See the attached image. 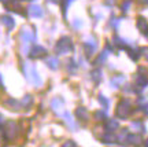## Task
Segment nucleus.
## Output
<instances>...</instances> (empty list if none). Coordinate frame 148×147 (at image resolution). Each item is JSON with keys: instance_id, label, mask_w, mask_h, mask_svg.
<instances>
[{"instance_id": "nucleus-1", "label": "nucleus", "mask_w": 148, "mask_h": 147, "mask_svg": "<svg viewBox=\"0 0 148 147\" xmlns=\"http://www.w3.org/2000/svg\"><path fill=\"white\" fill-rule=\"evenodd\" d=\"M22 69H23L25 77H26V80L30 84L36 85V87H40V85L42 84L41 79H40V76H38V73H37V70L34 69L33 65H30V63H23V68Z\"/></svg>"}, {"instance_id": "nucleus-2", "label": "nucleus", "mask_w": 148, "mask_h": 147, "mask_svg": "<svg viewBox=\"0 0 148 147\" xmlns=\"http://www.w3.org/2000/svg\"><path fill=\"white\" fill-rule=\"evenodd\" d=\"M36 39V29L32 26H23L21 30V40L22 43H23V51L25 52H27L29 50H27V47H29V44L33 41Z\"/></svg>"}, {"instance_id": "nucleus-3", "label": "nucleus", "mask_w": 148, "mask_h": 147, "mask_svg": "<svg viewBox=\"0 0 148 147\" xmlns=\"http://www.w3.org/2000/svg\"><path fill=\"white\" fill-rule=\"evenodd\" d=\"M73 51V43H71V39L67 36H63L59 39V41L56 43L55 46V52L59 54V55H66L67 52Z\"/></svg>"}, {"instance_id": "nucleus-4", "label": "nucleus", "mask_w": 148, "mask_h": 147, "mask_svg": "<svg viewBox=\"0 0 148 147\" xmlns=\"http://www.w3.org/2000/svg\"><path fill=\"white\" fill-rule=\"evenodd\" d=\"M18 125H16V122L14 121H7L4 125V131H3V137H4V140L7 142H11V140H14L18 135Z\"/></svg>"}, {"instance_id": "nucleus-5", "label": "nucleus", "mask_w": 148, "mask_h": 147, "mask_svg": "<svg viewBox=\"0 0 148 147\" xmlns=\"http://www.w3.org/2000/svg\"><path fill=\"white\" fill-rule=\"evenodd\" d=\"M132 111V105H130V100L129 99H122L118 106H116V117L119 118H126Z\"/></svg>"}, {"instance_id": "nucleus-6", "label": "nucleus", "mask_w": 148, "mask_h": 147, "mask_svg": "<svg viewBox=\"0 0 148 147\" xmlns=\"http://www.w3.org/2000/svg\"><path fill=\"white\" fill-rule=\"evenodd\" d=\"M47 55V50L41 46H33L29 51V58L30 59H40Z\"/></svg>"}, {"instance_id": "nucleus-7", "label": "nucleus", "mask_w": 148, "mask_h": 147, "mask_svg": "<svg viewBox=\"0 0 148 147\" xmlns=\"http://www.w3.org/2000/svg\"><path fill=\"white\" fill-rule=\"evenodd\" d=\"M51 107H52V110L56 113V114H59V116H62L64 111H63V109H64V102L60 98H55V99L51 102Z\"/></svg>"}, {"instance_id": "nucleus-8", "label": "nucleus", "mask_w": 148, "mask_h": 147, "mask_svg": "<svg viewBox=\"0 0 148 147\" xmlns=\"http://www.w3.org/2000/svg\"><path fill=\"white\" fill-rule=\"evenodd\" d=\"M84 48H85V54H86V57H90V55L96 51V48H97V44H96L95 39H89V40H86V41L84 43Z\"/></svg>"}, {"instance_id": "nucleus-9", "label": "nucleus", "mask_w": 148, "mask_h": 147, "mask_svg": "<svg viewBox=\"0 0 148 147\" xmlns=\"http://www.w3.org/2000/svg\"><path fill=\"white\" fill-rule=\"evenodd\" d=\"M27 11H29V15L33 17V18H40V17H42V8L37 4L29 6Z\"/></svg>"}, {"instance_id": "nucleus-10", "label": "nucleus", "mask_w": 148, "mask_h": 147, "mask_svg": "<svg viewBox=\"0 0 148 147\" xmlns=\"http://www.w3.org/2000/svg\"><path fill=\"white\" fill-rule=\"evenodd\" d=\"M1 23H3L8 30H12V29L15 28V21H14V18L10 15H1Z\"/></svg>"}, {"instance_id": "nucleus-11", "label": "nucleus", "mask_w": 148, "mask_h": 147, "mask_svg": "<svg viewBox=\"0 0 148 147\" xmlns=\"http://www.w3.org/2000/svg\"><path fill=\"white\" fill-rule=\"evenodd\" d=\"M75 116H77L78 120H82V121L89 120V113H88V110H86L85 107H78V109L75 110Z\"/></svg>"}, {"instance_id": "nucleus-12", "label": "nucleus", "mask_w": 148, "mask_h": 147, "mask_svg": "<svg viewBox=\"0 0 148 147\" xmlns=\"http://www.w3.org/2000/svg\"><path fill=\"white\" fill-rule=\"evenodd\" d=\"M137 28H138V30L141 32L143 35L148 36V23H147V21H145L144 18H141V17L137 19Z\"/></svg>"}, {"instance_id": "nucleus-13", "label": "nucleus", "mask_w": 148, "mask_h": 147, "mask_svg": "<svg viewBox=\"0 0 148 147\" xmlns=\"http://www.w3.org/2000/svg\"><path fill=\"white\" fill-rule=\"evenodd\" d=\"M21 105L22 103H19L18 100H15V99H12V98H10V99H7L5 100V106L7 107H10V110H19L21 109Z\"/></svg>"}, {"instance_id": "nucleus-14", "label": "nucleus", "mask_w": 148, "mask_h": 147, "mask_svg": "<svg viewBox=\"0 0 148 147\" xmlns=\"http://www.w3.org/2000/svg\"><path fill=\"white\" fill-rule=\"evenodd\" d=\"M136 85L140 87V88H144L148 85V79L145 76H141V74H137L136 76Z\"/></svg>"}, {"instance_id": "nucleus-15", "label": "nucleus", "mask_w": 148, "mask_h": 147, "mask_svg": "<svg viewBox=\"0 0 148 147\" xmlns=\"http://www.w3.org/2000/svg\"><path fill=\"white\" fill-rule=\"evenodd\" d=\"M118 128H119V124H118L116 120H107V122H106L107 132H112V131H115V129H118Z\"/></svg>"}, {"instance_id": "nucleus-16", "label": "nucleus", "mask_w": 148, "mask_h": 147, "mask_svg": "<svg viewBox=\"0 0 148 147\" xmlns=\"http://www.w3.org/2000/svg\"><path fill=\"white\" fill-rule=\"evenodd\" d=\"M123 83H125V77L123 76H115L114 79H111V85L114 88H119Z\"/></svg>"}, {"instance_id": "nucleus-17", "label": "nucleus", "mask_w": 148, "mask_h": 147, "mask_svg": "<svg viewBox=\"0 0 148 147\" xmlns=\"http://www.w3.org/2000/svg\"><path fill=\"white\" fill-rule=\"evenodd\" d=\"M45 63H47V66L49 69H52V70H56V69L59 68V61L55 57H52V58H47V61H45Z\"/></svg>"}, {"instance_id": "nucleus-18", "label": "nucleus", "mask_w": 148, "mask_h": 147, "mask_svg": "<svg viewBox=\"0 0 148 147\" xmlns=\"http://www.w3.org/2000/svg\"><path fill=\"white\" fill-rule=\"evenodd\" d=\"M126 142H129L130 144H140L141 136H140V135H127Z\"/></svg>"}, {"instance_id": "nucleus-19", "label": "nucleus", "mask_w": 148, "mask_h": 147, "mask_svg": "<svg viewBox=\"0 0 148 147\" xmlns=\"http://www.w3.org/2000/svg\"><path fill=\"white\" fill-rule=\"evenodd\" d=\"M90 79L95 81L96 84H99L101 80V72L99 69H96V70H92V73H90Z\"/></svg>"}, {"instance_id": "nucleus-20", "label": "nucleus", "mask_w": 148, "mask_h": 147, "mask_svg": "<svg viewBox=\"0 0 148 147\" xmlns=\"http://www.w3.org/2000/svg\"><path fill=\"white\" fill-rule=\"evenodd\" d=\"M21 103L25 109H30V106H32V103H33V98L30 95H26V96H23V99H22Z\"/></svg>"}, {"instance_id": "nucleus-21", "label": "nucleus", "mask_w": 148, "mask_h": 147, "mask_svg": "<svg viewBox=\"0 0 148 147\" xmlns=\"http://www.w3.org/2000/svg\"><path fill=\"white\" fill-rule=\"evenodd\" d=\"M101 140H103L104 143H114L116 140V137L114 136V135H111V132H107L106 135L101 136Z\"/></svg>"}, {"instance_id": "nucleus-22", "label": "nucleus", "mask_w": 148, "mask_h": 147, "mask_svg": "<svg viewBox=\"0 0 148 147\" xmlns=\"http://www.w3.org/2000/svg\"><path fill=\"white\" fill-rule=\"evenodd\" d=\"M62 116L64 117V120H66V122L69 124L70 126H71V129H75V124H74V121H73V118H71V116H70V113L69 111H64Z\"/></svg>"}, {"instance_id": "nucleus-23", "label": "nucleus", "mask_w": 148, "mask_h": 147, "mask_svg": "<svg viewBox=\"0 0 148 147\" xmlns=\"http://www.w3.org/2000/svg\"><path fill=\"white\" fill-rule=\"evenodd\" d=\"M114 43H115V46H118L119 48H127L126 41H125V40H122L121 37L115 36V37H114Z\"/></svg>"}, {"instance_id": "nucleus-24", "label": "nucleus", "mask_w": 148, "mask_h": 147, "mask_svg": "<svg viewBox=\"0 0 148 147\" xmlns=\"http://www.w3.org/2000/svg\"><path fill=\"white\" fill-rule=\"evenodd\" d=\"M107 59V52L104 51V52H101L99 57H97V59L95 61V65H101V63H104Z\"/></svg>"}, {"instance_id": "nucleus-25", "label": "nucleus", "mask_w": 148, "mask_h": 147, "mask_svg": "<svg viewBox=\"0 0 148 147\" xmlns=\"http://www.w3.org/2000/svg\"><path fill=\"white\" fill-rule=\"evenodd\" d=\"M95 120H97V121H101V120H104L106 118V113L104 111H101V110H97V111H95Z\"/></svg>"}, {"instance_id": "nucleus-26", "label": "nucleus", "mask_w": 148, "mask_h": 147, "mask_svg": "<svg viewBox=\"0 0 148 147\" xmlns=\"http://www.w3.org/2000/svg\"><path fill=\"white\" fill-rule=\"evenodd\" d=\"M130 6H132V0H125V1L122 3V6H121L122 11H123V12H126V11L130 8Z\"/></svg>"}, {"instance_id": "nucleus-27", "label": "nucleus", "mask_w": 148, "mask_h": 147, "mask_svg": "<svg viewBox=\"0 0 148 147\" xmlns=\"http://www.w3.org/2000/svg\"><path fill=\"white\" fill-rule=\"evenodd\" d=\"M70 3H71V0H62V11H63V15H66V10H67V7H69Z\"/></svg>"}, {"instance_id": "nucleus-28", "label": "nucleus", "mask_w": 148, "mask_h": 147, "mask_svg": "<svg viewBox=\"0 0 148 147\" xmlns=\"http://www.w3.org/2000/svg\"><path fill=\"white\" fill-rule=\"evenodd\" d=\"M99 102L103 105V107H104V109H107V107H108V100H107L103 95H100V96H99Z\"/></svg>"}, {"instance_id": "nucleus-29", "label": "nucleus", "mask_w": 148, "mask_h": 147, "mask_svg": "<svg viewBox=\"0 0 148 147\" xmlns=\"http://www.w3.org/2000/svg\"><path fill=\"white\" fill-rule=\"evenodd\" d=\"M132 126L133 128H138V129H141V132H143V124L140 122V121H134V122H132Z\"/></svg>"}, {"instance_id": "nucleus-30", "label": "nucleus", "mask_w": 148, "mask_h": 147, "mask_svg": "<svg viewBox=\"0 0 148 147\" xmlns=\"http://www.w3.org/2000/svg\"><path fill=\"white\" fill-rule=\"evenodd\" d=\"M141 52H143V55H144V58L148 61V47H145V48H143L141 50Z\"/></svg>"}, {"instance_id": "nucleus-31", "label": "nucleus", "mask_w": 148, "mask_h": 147, "mask_svg": "<svg viewBox=\"0 0 148 147\" xmlns=\"http://www.w3.org/2000/svg\"><path fill=\"white\" fill-rule=\"evenodd\" d=\"M0 3H1V4H4L5 7H8V4L12 3V0H0Z\"/></svg>"}, {"instance_id": "nucleus-32", "label": "nucleus", "mask_w": 148, "mask_h": 147, "mask_svg": "<svg viewBox=\"0 0 148 147\" xmlns=\"http://www.w3.org/2000/svg\"><path fill=\"white\" fill-rule=\"evenodd\" d=\"M3 124H4V117H3V114L0 113V128L3 126Z\"/></svg>"}, {"instance_id": "nucleus-33", "label": "nucleus", "mask_w": 148, "mask_h": 147, "mask_svg": "<svg viewBox=\"0 0 148 147\" xmlns=\"http://www.w3.org/2000/svg\"><path fill=\"white\" fill-rule=\"evenodd\" d=\"M63 146L64 147H67V146H75V143H73V142H71V140H69V142H67V143H64V144H63Z\"/></svg>"}, {"instance_id": "nucleus-34", "label": "nucleus", "mask_w": 148, "mask_h": 147, "mask_svg": "<svg viewBox=\"0 0 148 147\" xmlns=\"http://www.w3.org/2000/svg\"><path fill=\"white\" fill-rule=\"evenodd\" d=\"M0 89H4V85H3V81H1V74H0Z\"/></svg>"}, {"instance_id": "nucleus-35", "label": "nucleus", "mask_w": 148, "mask_h": 147, "mask_svg": "<svg viewBox=\"0 0 148 147\" xmlns=\"http://www.w3.org/2000/svg\"><path fill=\"white\" fill-rule=\"evenodd\" d=\"M106 3L107 4H114V3H115V0H106Z\"/></svg>"}, {"instance_id": "nucleus-36", "label": "nucleus", "mask_w": 148, "mask_h": 147, "mask_svg": "<svg viewBox=\"0 0 148 147\" xmlns=\"http://www.w3.org/2000/svg\"><path fill=\"white\" fill-rule=\"evenodd\" d=\"M51 1H53V3H58V4H59V3H62V0H51Z\"/></svg>"}, {"instance_id": "nucleus-37", "label": "nucleus", "mask_w": 148, "mask_h": 147, "mask_svg": "<svg viewBox=\"0 0 148 147\" xmlns=\"http://www.w3.org/2000/svg\"><path fill=\"white\" fill-rule=\"evenodd\" d=\"M140 3H145V4H148V0H138Z\"/></svg>"}, {"instance_id": "nucleus-38", "label": "nucleus", "mask_w": 148, "mask_h": 147, "mask_svg": "<svg viewBox=\"0 0 148 147\" xmlns=\"http://www.w3.org/2000/svg\"><path fill=\"white\" fill-rule=\"evenodd\" d=\"M145 146H148V140H147V142H145Z\"/></svg>"}]
</instances>
